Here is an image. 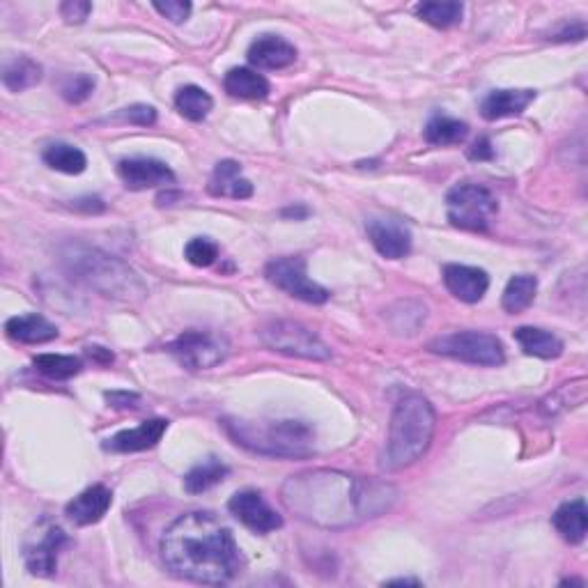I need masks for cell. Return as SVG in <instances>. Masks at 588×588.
<instances>
[{
	"label": "cell",
	"mask_w": 588,
	"mask_h": 588,
	"mask_svg": "<svg viewBox=\"0 0 588 588\" xmlns=\"http://www.w3.org/2000/svg\"><path fill=\"white\" fill-rule=\"evenodd\" d=\"M285 508L320 529H350L389 513L398 501V490L373 478L350 476L336 469H313L290 476L283 483Z\"/></svg>",
	"instance_id": "cell-1"
},
{
	"label": "cell",
	"mask_w": 588,
	"mask_h": 588,
	"mask_svg": "<svg viewBox=\"0 0 588 588\" xmlns=\"http://www.w3.org/2000/svg\"><path fill=\"white\" fill-rule=\"evenodd\" d=\"M161 559L175 577L221 586L239 572V549L232 533L212 513H187L161 538Z\"/></svg>",
	"instance_id": "cell-2"
},
{
	"label": "cell",
	"mask_w": 588,
	"mask_h": 588,
	"mask_svg": "<svg viewBox=\"0 0 588 588\" xmlns=\"http://www.w3.org/2000/svg\"><path fill=\"white\" fill-rule=\"evenodd\" d=\"M60 265L65 272L90 290L118 301H141L147 294L143 278L127 262L113 258L99 249L81 242H67L60 246Z\"/></svg>",
	"instance_id": "cell-3"
},
{
	"label": "cell",
	"mask_w": 588,
	"mask_h": 588,
	"mask_svg": "<svg viewBox=\"0 0 588 588\" xmlns=\"http://www.w3.org/2000/svg\"><path fill=\"white\" fill-rule=\"evenodd\" d=\"M437 414L423 396H405L393 409L389 437L379 460L384 471H400L423 458L435 437Z\"/></svg>",
	"instance_id": "cell-4"
},
{
	"label": "cell",
	"mask_w": 588,
	"mask_h": 588,
	"mask_svg": "<svg viewBox=\"0 0 588 588\" xmlns=\"http://www.w3.org/2000/svg\"><path fill=\"white\" fill-rule=\"evenodd\" d=\"M223 430L237 446L269 458H306L313 453L315 435L301 421H239L223 419Z\"/></svg>",
	"instance_id": "cell-5"
},
{
	"label": "cell",
	"mask_w": 588,
	"mask_h": 588,
	"mask_svg": "<svg viewBox=\"0 0 588 588\" xmlns=\"http://www.w3.org/2000/svg\"><path fill=\"white\" fill-rule=\"evenodd\" d=\"M446 212L455 228L485 232L499 212V203L483 184L460 182L446 193Z\"/></svg>",
	"instance_id": "cell-6"
},
{
	"label": "cell",
	"mask_w": 588,
	"mask_h": 588,
	"mask_svg": "<svg viewBox=\"0 0 588 588\" xmlns=\"http://www.w3.org/2000/svg\"><path fill=\"white\" fill-rule=\"evenodd\" d=\"M428 350L474 366H501L506 361L501 340L485 331H455L432 340Z\"/></svg>",
	"instance_id": "cell-7"
},
{
	"label": "cell",
	"mask_w": 588,
	"mask_h": 588,
	"mask_svg": "<svg viewBox=\"0 0 588 588\" xmlns=\"http://www.w3.org/2000/svg\"><path fill=\"white\" fill-rule=\"evenodd\" d=\"M260 338L269 350H274L278 354H288V357L308 359V361L331 359L329 345L299 322H292V320L269 322L262 327Z\"/></svg>",
	"instance_id": "cell-8"
},
{
	"label": "cell",
	"mask_w": 588,
	"mask_h": 588,
	"mask_svg": "<svg viewBox=\"0 0 588 588\" xmlns=\"http://www.w3.org/2000/svg\"><path fill=\"white\" fill-rule=\"evenodd\" d=\"M168 352L177 357L184 368L207 370L219 366L228 354V340L212 331L189 329L168 345Z\"/></svg>",
	"instance_id": "cell-9"
},
{
	"label": "cell",
	"mask_w": 588,
	"mask_h": 588,
	"mask_svg": "<svg viewBox=\"0 0 588 588\" xmlns=\"http://www.w3.org/2000/svg\"><path fill=\"white\" fill-rule=\"evenodd\" d=\"M265 276L278 290L306 304H327L331 297L327 288L308 278L304 258H276L265 267Z\"/></svg>",
	"instance_id": "cell-10"
},
{
	"label": "cell",
	"mask_w": 588,
	"mask_h": 588,
	"mask_svg": "<svg viewBox=\"0 0 588 588\" xmlns=\"http://www.w3.org/2000/svg\"><path fill=\"white\" fill-rule=\"evenodd\" d=\"M228 510L246 526V529L262 533V536L283 526V517L278 515L276 510L262 499V494L255 490L237 492L235 497L228 501Z\"/></svg>",
	"instance_id": "cell-11"
},
{
	"label": "cell",
	"mask_w": 588,
	"mask_h": 588,
	"mask_svg": "<svg viewBox=\"0 0 588 588\" xmlns=\"http://www.w3.org/2000/svg\"><path fill=\"white\" fill-rule=\"evenodd\" d=\"M118 175L131 191L168 187L175 182V173L168 164L150 157H131L118 164Z\"/></svg>",
	"instance_id": "cell-12"
},
{
	"label": "cell",
	"mask_w": 588,
	"mask_h": 588,
	"mask_svg": "<svg viewBox=\"0 0 588 588\" xmlns=\"http://www.w3.org/2000/svg\"><path fill=\"white\" fill-rule=\"evenodd\" d=\"M67 545V536L58 526H46L44 533L37 540H30L23 547V561L30 575L51 577L58 568V554Z\"/></svg>",
	"instance_id": "cell-13"
},
{
	"label": "cell",
	"mask_w": 588,
	"mask_h": 588,
	"mask_svg": "<svg viewBox=\"0 0 588 588\" xmlns=\"http://www.w3.org/2000/svg\"><path fill=\"white\" fill-rule=\"evenodd\" d=\"M368 237L379 255L389 260H400L412 251V232L398 219H370Z\"/></svg>",
	"instance_id": "cell-14"
},
{
	"label": "cell",
	"mask_w": 588,
	"mask_h": 588,
	"mask_svg": "<svg viewBox=\"0 0 588 588\" xmlns=\"http://www.w3.org/2000/svg\"><path fill=\"white\" fill-rule=\"evenodd\" d=\"M444 285L455 299L464 304H476L485 297L490 288V276L485 269L467 267V265H446L444 267Z\"/></svg>",
	"instance_id": "cell-15"
},
{
	"label": "cell",
	"mask_w": 588,
	"mask_h": 588,
	"mask_svg": "<svg viewBox=\"0 0 588 588\" xmlns=\"http://www.w3.org/2000/svg\"><path fill=\"white\" fill-rule=\"evenodd\" d=\"M166 430H168L166 419L143 421L141 425H136V428L122 430L111 439H106L104 448L113 453H141V451H147V448L157 446L161 437L166 435Z\"/></svg>",
	"instance_id": "cell-16"
},
{
	"label": "cell",
	"mask_w": 588,
	"mask_h": 588,
	"mask_svg": "<svg viewBox=\"0 0 588 588\" xmlns=\"http://www.w3.org/2000/svg\"><path fill=\"white\" fill-rule=\"evenodd\" d=\"M113 504V494L106 485H92L88 490H83L79 497L69 501L65 513L72 522L81 526L97 524L108 513V508Z\"/></svg>",
	"instance_id": "cell-17"
},
{
	"label": "cell",
	"mask_w": 588,
	"mask_h": 588,
	"mask_svg": "<svg viewBox=\"0 0 588 588\" xmlns=\"http://www.w3.org/2000/svg\"><path fill=\"white\" fill-rule=\"evenodd\" d=\"M297 60L294 44L278 35H262L251 44L249 63L260 69H285Z\"/></svg>",
	"instance_id": "cell-18"
},
{
	"label": "cell",
	"mask_w": 588,
	"mask_h": 588,
	"mask_svg": "<svg viewBox=\"0 0 588 588\" xmlns=\"http://www.w3.org/2000/svg\"><path fill=\"white\" fill-rule=\"evenodd\" d=\"M207 191L216 198H232V200H244L253 196V184L242 177V166L237 161L226 159L219 161L207 184Z\"/></svg>",
	"instance_id": "cell-19"
},
{
	"label": "cell",
	"mask_w": 588,
	"mask_h": 588,
	"mask_svg": "<svg viewBox=\"0 0 588 588\" xmlns=\"http://www.w3.org/2000/svg\"><path fill=\"white\" fill-rule=\"evenodd\" d=\"M5 334L23 345H42L58 338V327L37 313L17 315L5 322Z\"/></svg>",
	"instance_id": "cell-20"
},
{
	"label": "cell",
	"mask_w": 588,
	"mask_h": 588,
	"mask_svg": "<svg viewBox=\"0 0 588 588\" xmlns=\"http://www.w3.org/2000/svg\"><path fill=\"white\" fill-rule=\"evenodd\" d=\"M536 99V90H492L481 102L485 120H504L524 113Z\"/></svg>",
	"instance_id": "cell-21"
},
{
	"label": "cell",
	"mask_w": 588,
	"mask_h": 588,
	"mask_svg": "<svg viewBox=\"0 0 588 588\" xmlns=\"http://www.w3.org/2000/svg\"><path fill=\"white\" fill-rule=\"evenodd\" d=\"M552 522L556 526V531L561 533L563 540H568V543H572V545L582 543V540L586 538V529H588L586 501L584 499L566 501V504L556 508Z\"/></svg>",
	"instance_id": "cell-22"
},
{
	"label": "cell",
	"mask_w": 588,
	"mask_h": 588,
	"mask_svg": "<svg viewBox=\"0 0 588 588\" xmlns=\"http://www.w3.org/2000/svg\"><path fill=\"white\" fill-rule=\"evenodd\" d=\"M223 88L235 99H265L269 95V81L249 67L230 69L223 79Z\"/></svg>",
	"instance_id": "cell-23"
},
{
	"label": "cell",
	"mask_w": 588,
	"mask_h": 588,
	"mask_svg": "<svg viewBox=\"0 0 588 588\" xmlns=\"http://www.w3.org/2000/svg\"><path fill=\"white\" fill-rule=\"evenodd\" d=\"M515 340L520 343L524 354L538 359H556L563 354V343L552 331L538 327H520L515 329Z\"/></svg>",
	"instance_id": "cell-24"
},
{
	"label": "cell",
	"mask_w": 588,
	"mask_h": 588,
	"mask_svg": "<svg viewBox=\"0 0 588 588\" xmlns=\"http://www.w3.org/2000/svg\"><path fill=\"white\" fill-rule=\"evenodd\" d=\"M42 81V65L26 56L12 58L3 65V83L7 90L23 92Z\"/></svg>",
	"instance_id": "cell-25"
},
{
	"label": "cell",
	"mask_w": 588,
	"mask_h": 588,
	"mask_svg": "<svg viewBox=\"0 0 588 588\" xmlns=\"http://www.w3.org/2000/svg\"><path fill=\"white\" fill-rule=\"evenodd\" d=\"M230 474L226 464L216 458H207L200 464H196L187 476H184V490L189 494H203L207 490H212L214 485H219L221 481H226V476Z\"/></svg>",
	"instance_id": "cell-26"
},
{
	"label": "cell",
	"mask_w": 588,
	"mask_h": 588,
	"mask_svg": "<svg viewBox=\"0 0 588 588\" xmlns=\"http://www.w3.org/2000/svg\"><path fill=\"white\" fill-rule=\"evenodd\" d=\"M44 164L67 175H81L88 168V159L79 147L69 143H51L42 154Z\"/></svg>",
	"instance_id": "cell-27"
},
{
	"label": "cell",
	"mask_w": 588,
	"mask_h": 588,
	"mask_svg": "<svg viewBox=\"0 0 588 588\" xmlns=\"http://www.w3.org/2000/svg\"><path fill=\"white\" fill-rule=\"evenodd\" d=\"M469 136V125L462 120L448 118V115H435L428 125H425V141L430 145L444 147V145H458Z\"/></svg>",
	"instance_id": "cell-28"
},
{
	"label": "cell",
	"mask_w": 588,
	"mask_h": 588,
	"mask_svg": "<svg viewBox=\"0 0 588 588\" xmlns=\"http://www.w3.org/2000/svg\"><path fill=\"white\" fill-rule=\"evenodd\" d=\"M536 292H538L536 276H529V274L513 276L504 290V299H501L504 311L513 315L526 311V308L533 304V299H536Z\"/></svg>",
	"instance_id": "cell-29"
},
{
	"label": "cell",
	"mask_w": 588,
	"mask_h": 588,
	"mask_svg": "<svg viewBox=\"0 0 588 588\" xmlns=\"http://www.w3.org/2000/svg\"><path fill=\"white\" fill-rule=\"evenodd\" d=\"M175 106H177V111H180L187 120L200 122L210 115L214 99L210 97V92L198 88V85H184V88L177 90Z\"/></svg>",
	"instance_id": "cell-30"
},
{
	"label": "cell",
	"mask_w": 588,
	"mask_h": 588,
	"mask_svg": "<svg viewBox=\"0 0 588 588\" xmlns=\"http://www.w3.org/2000/svg\"><path fill=\"white\" fill-rule=\"evenodd\" d=\"M33 366L44 377L63 382V379H72L74 375L81 373L83 361L76 357H67V354H40V357L33 359Z\"/></svg>",
	"instance_id": "cell-31"
},
{
	"label": "cell",
	"mask_w": 588,
	"mask_h": 588,
	"mask_svg": "<svg viewBox=\"0 0 588 588\" xmlns=\"http://www.w3.org/2000/svg\"><path fill=\"white\" fill-rule=\"evenodd\" d=\"M464 7L455 0H444V3H419L416 5V14L430 26L435 28H451L455 23L462 21Z\"/></svg>",
	"instance_id": "cell-32"
},
{
	"label": "cell",
	"mask_w": 588,
	"mask_h": 588,
	"mask_svg": "<svg viewBox=\"0 0 588 588\" xmlns=\"http://www.w3.org/2000/svg\"><path fill=\"white\" fill-rule=\"evenodd\" d=\"M95 92V79L88 74H69L60 83V95L69 104H83Z\"/></svg>",
	"instance_id": "cell-33"
},
{
	"label": "cell",
	"mask_w": 588,
	"mask_h": 588,
	"mask_svg": "<svg viewBox=\"0 0 588 588\" xmlns=\"http://www.w3.org/2000/svg\"><path fill=\"white\" fill-rule=\"evenodd\" d=\"M184 258H187L193 267H212L216 258H219V246L207 237H193L191 242L184 246Z\"/></svg>",
	"instance_id": "cell-34"
},
{
	"label": "cell",
	"mask_w": 588,
	"mask_h": 588,
	"mask_svg": "<svg viewBox=\"0 0 588 588\" xmlns=\"http://www.w3.org/2000/svg\"><path fill=\"white\" fill-rule=\"evenodd\" d=\"M113 120L118 122H127V125H138V127H150L157 122V108L147 106V104H134L127 106L118 111V115H113Z\"/></svg>",
	"instance_id": "cell-35"
},
{
	"label": "cell",
	"mask_w": 588,
	"mask_h": 588,
	"mask_svg": "<svg viewBox=\"0 0 588 588\" xmlns=\"http://www.w3.org/2000/svg\"><path fill=\"white\" fill-rule=\"evenodd\" d=\"M161 17H166L173 23H184L191 14V3H182V0H166V3H152Z\"/></svg>",
	"instance_id": "cell-36"
},
{
	"label": "cell",
	"mask_w": 588,
	"mask_h": 588,
	"mask_svg": "<svg viewBox=\"0 0 588 588\" xmlns=\"http://www.w3.org/2000/svg\"><path fill=\"white\" fill-rule=\"evenodd\" d=\"M92 5L85 3V0H67V3L60 5V14L67 23H83L90 17Z\"/></svg>",
	"instance_id": "cell-37"
},
{
	"label": "cell",
	"mask_w": 588,
	"mask_h": 588,
	"mask_svg": "<svg viewBox=\"0 0 588 588\" xmlns=\"http://www.w3.org/2000/svg\"><path fill=\"white\" fill-rule=\"evenodd\" d=\"M469 159L471 161H490L494 159V147L490 143V138L481 136L478 141L469 147Z\"/></svg>",
	"instance_id": "cell-38"
},
{
	"label": "cell",
	"mask_w": 588,
	"mask_h": 588,
	"mask_svg": "<svg viewBox=\"0 0 588 588\" xmlns=\"http://www.w3.org/2000/svg\"><path fill=\"white\" fill-rule=\"evenodd\" d=\"M106 400L111 402V407L129 409V407H136L138 396L136 393H129V391H113V393H106Z\"/></svg>",
	"instance_id": "cell-39"
},
{
	"label": "cell",
	"mask_w": 588,
	"mask_h": 588,
	"mask_svg": "<svg viewBox=\"0 0 588 588\" xmlns=\"http://www.w3.org/2000/svg\"><path fill=\"white\" fill-rule=\"evenodd\" d=\"M104 200L97 198V196H88V198H79L74 200V210H81V212H104Z\"/></svg>",
	"instance_id": "cell-40"
},
{
	"label": "cell",
	"mask_w": 588,
	"mask_h": 588,
	"mask_svg": "<svg viewBox=\"0 0 588 588\" xmlns=\"http://www.w3.org/2000/svg\"><path fill=\"white\" fill-rule=\"evenodd\" d=\"M88 354L90 357H97L102 363H111L113 361V354L104 350V347H88Z\"/></svg>",
	"instance_id": "cell-41"
},
{
	"label": "cell",
	"mask_w": 588,
	"mask_h": 588,
	"mask_svg": "<svg viewBox=\"0 0 588 588\" xmlns=\"http://www.w3.org/2000/svg\"><path fill=\"white\" fill-rule=\"evenodd\" d=\"M389 586H421L419 579H409V577H400V579H389L386 582Z\"/></svg>",
	"instance_id": "cell-42"
}]
</instances>
